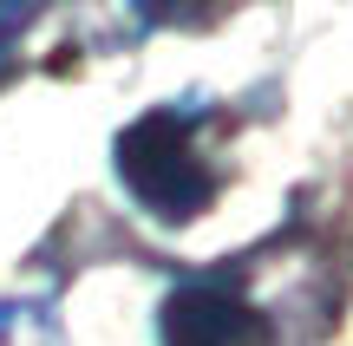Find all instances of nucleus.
Masks as SVG:
<instances>
[{"mask_svg":"<svg viewBox=\"0 0 353 346\" xmlns=\"http://www.w3.org/2000/svg\"><path fill=\"white\" fill-rule=\"evenodd\" d=\"M118 177L151 216L164 222H190L196 209H210L216 177L190 144V125L176 111H144L138 125L118 131Z\"/></svg>","mask_w":353,"mask_h":346,"instance_id":"1","label":"nucleus"},{"mask_svg":"<svg viewBox=\"0 0 353 346\" xmlns=\"http://www.w3.org/2000/svg\"><path fill=\"white\" fill-rule=\"evenodd\" d=\"M157 327H164V346H242L255 334V314L216 288H176Z\"/></svg>","mask_w":353,"mask_h":346,"instance_id":"2","label":"nucleus"},{"mask_svg":"<svg viewBox=\"0 0 353 346\" xmlns=\"http://www.w3.org/2000/svg\"><path fill=\"white\" fill-rule=\"evenodd\" d=\"M0 346H65V327L46 301H0Z\"/></svg>","mask_w":353,"mask_h":346,"instance_id":"3","label":"nucleus"},{"mask_svg":"<svg viewBox=\"0 0 353 346\" xmlns=\"http://www.w3.org/2000/svg\"><path fill=\"white\" fill-rule=\"evenodd\" d=\"M33 7H39V0H0V46H7L26 20H33Z\"/></svg>","mask_w":353,"mask_h":346,"instance_id":"4","label":"nucleus"}]
</instances>
